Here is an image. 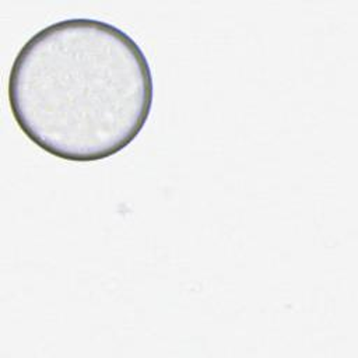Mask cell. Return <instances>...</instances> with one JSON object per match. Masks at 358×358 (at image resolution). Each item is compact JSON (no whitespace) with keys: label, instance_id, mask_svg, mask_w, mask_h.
<instances>
[{"label":"cell","instance_id":"1","mask_svg":"<svg viewBox=\"0 0 358 358\" xmlns=\"http://www.w3.org/2000/svg\"><path fill=\"white\" fill-rule=\"evenodd\" d=\"M148 60L120 28L92 18L45 27L18 50L8 103L22 133L60 159L92 162L126 148L148 120Z\"/></svg>","mask_w":358,"mask_h":358}]
</instances>
